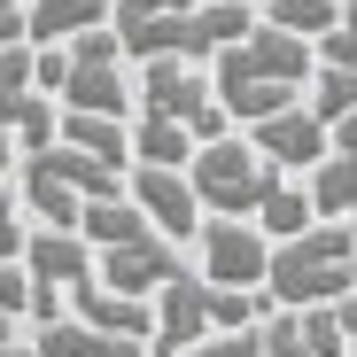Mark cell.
<instances>
[{"mask_svg":"<svg viewBox=\"0 0 357 357\" xmlns=\"http://www.w3.org/2000/svg\"><path fill=\"white\" fill-rule=\"evenodd\" d=\"M140 109H155V116H178L195 140H218V132H233V109L218 101V78L202 70V63H187V54H148L140 63Z\"/></svg>","mask_w":357,"mask_h":357,"instance_id":"52a82bcc","label":"cell"},{"mask_svg":"<svg viewBox=\"0 0 357 357\" xmlns=\"http://www.w3.org/2000/svg\"><path fill=\"white\" fill-rule=\"evenodd\" d=\"M319 210H311V187H295V178H280V187L264 195V210H257V225L272 233V241H287V233H303Z\"/></svg>","mask_w":357,"mask_h":357,"instance_id":"7402d4cb","label":"cell"},{"mask_svg":"<svg viewBox=\"0 0 357 357\" xmlns=\"http://www.w3.org/2000/svg\"><path fill=\"white\" fill-rule=\"evenodd\" d=\"M195 148H202V140L178 125V116H155V109L132 116V163H178V171H187Z\"/></svg>","mask_w":357,"mask_h":357,"instance_id":"d6986e66","label":"cell"},{"mask_svg":"<svg viewBox=\"0 0 357 357\" xmlns=\"http://www.w3.org/2000/svg\"><path fill=\"white\" fill-rule=\"evenodd\" d=\"M93 272H101L109 287L148 295V303H155V287L187 272V257H178V241L155 233V218H148V225H132V233H116V241H101V249H93Z\"/></svg>","mask_w":357,"mask_h":357,"instance_id":"9c48e42d","label":"cell"},{"mask_svg":"<svg viewBox=\"0 0 357 357\" xmlns=\"http://www.w3.org/2000/svg\"><path fill=\"white\" fill-rule=\"evenodd\" d=\"M125 195L155 218V233H171V241L178 249H187L195 241V233H202V195H195V178L187 171H178V163H132V178H125Z\"/></svg>","mask_w":357,"mask_h":357,"instance_id":"8fae6325","label":"cell"},{"mask_svg":"<svg viewBox=\"0 0 357 357\" xmlns=\"http://www.w3.org/2000/svg\"><path fill=\"white\" fill-rule=\"evenodd\" d=\"M70 303H78V319H86V326H101V334H140V342L155 334V303H148V295H125V287H109L101 272L70 287Z\"/></svg>","mask_w":357,"mask_h":357,"instance_id":"5bb4252c","label":"cell"},{"mask_svg":"<svg viewBox=\"0 0 357 357\" xmlns=\"http://www.w3.org/2000/svg\"><path fill=\"white\" fill-rule=\"evenodd\" d=\"M16 195H24V218L78 225V210L93 195H125V163H101V155H86L70 140H47V148H24Z\"/></svg>","mask_w":357,"mask_h":357,"instance_id":"5b68a950","label":"cell"},{"mask_svg":"<svg viewBox=\"0 0 357 357\" xmlns=\"http://www.w3.org/2000/svg\"><path fill=\"white\" fill-rule=\"evenodd\" d=\"M8 334H16V319H8V311H0V342H8Z\"/></svg>","mask_w":357,"mask_h":357,"instance_id":"83f0119b","label":"cell"},{"mask_svg":"<svg viewBox=\"0 0 357 357\" xmlns=\"http://www.w3.org/2000/svg\"><path fill=\"white\" fill-rule=\"evenodd\" d=\"M303 187H311V210L319 218H357V148H326L303 171Z\"/></svg>","mask_w":357,"mask_h":357,"instance_id":"e0dca14e","label":"cell"},{"mask_svg":"<svg viewBox=\"0 0 357 357\" xmlns=\"http://www.w3.org/2000/svg\"><path fill=\"white\" fill-rule=\"evenodd\" d=\"M24 24H31V47H54V39L109 24V0H24Z\"/></svg>","mask_w":357,"mask_h":357,"instance_id":"ac0fdd59","label":"cell"},{"mask_svg":"<svg viewBox=\"0 0 357 357\" xmlns=\"http://www.w3.org/2000/svg\"><path fill=\"white\" fill-rule=\"evenodd\" d=\"M39 357H148L140 334H101L86 319H39Z\"/></svg>","mask_w":357,"mask_h":357,"instance_id":"9a60e30c","label":"cell"},{"mask_svg":"<svg viewBox=\"0 0 357 357\" xmlns=\"http://www.w3.org/2000/svg\"><path fill=\"white\" fill-rule=\"evenodd\" d=\"M349 225H357V218H349Z\"/></svg>","mask_w":357,"mask_h":357,"instance_id":"f1b7e54d","label":"cell"},{"mask_svg":"<svg viewBox=\"0 0 357 357\" xmlns=\"http://www.w3.org/2000/svg\"><path fill=\"white\" fill-rule=\"evenodd\" d=\"M303 93H311V109L326 116V132H334V116H357V70H349V63H319Z\"/></svg>","mask_w":357,"mask_h":357,"instance_id":"44dd1931","label":"cell"},{"mask_svg":"<svg viewBox=\"0 0 357 357\" xmlns=\"http://www.w3.org/2000/svg\"><path fill=\"white\" fill-rule=\"evenodd\" d=\"M311 70H319V47L280 31V24H249L233 47L210 54V78H218V101L233 109V125H257V116L303 101Z\"/></svg>","mask_w":357,"mask_h":357,"instance_id":"6da1fadb","label":"cell"},{"mask_svg":"<svg viewBox=\"0 0 357 357\" xmlns=\"http://www.w3.org/2000/svg\"><path fill=\"white\" fill-rule=\"evenodd\" d=\"M54 140H70L101 163H125L132 171V116H101V109H63V125H54Z\"/></svg>","mask_w":357,"mask_h":357,"instance_id":"2e32d148","label":"cell"},{"mask_svg":"<svg viewBox=\"0 0 357 357\" xmlns=\"http://www.w3.org/2000/svg\"><path fill=\"white\" fill-rule=\"evenodd\" d=\"M16 155H24V140H16V132H0V178H8V163H16Z\"/></svg>","mask_w":357,"mask_h":357,"instance_id":"484cf974","label":"cell"},{"mask_svg":"<svg viewBox=\"0 0 357 357\" xmlns=\"http://www.w3.org/2000/svg\"><path fill=\"white\" fill-rule=\"evenodd\" d=\"M202 272L218 280V287H264V272H272V233L257 225V218H202Z\"/></svg>","mask_w":357,"mask_h":357,"instance_id":"30bf717a","label":"cell"},{"mask_svg":"<svg viewBox=\"0 0 357 357\" xmlns=\"http://www.w3.org/2000/svg\"><path fill=\"white\" fill-rule=\"evenodd\" d=\"M272 311L264 287H218L210 272H178L155 287V334H148V357H171L202 334H233V326H257Z\"/></svg>","mask_w":357,"mask_h":357,"instance_id":"277c9868","label":"cell"},{"mask_svg":"<svg viewBox=\"0 0 357 357\" xmlns=\"http://www.w3.org/2000/svg\"><path fill=\"white\" fill-rule=\"evenodd\" d=\"M24 264H31V280L70 295L78 280H93V241L78 225H39V233H24Z\"/></svg>","mask_w":357,"mask_h":357,"instance_id":"4fadbf2b","label":"cell"},{"mask_svg":"<svg viewBox=\"0 0 357 357\" xmlns=\"http://www.w3.org/2000/svg\"><path fill=\"white\" fill-rule=\"evenodd\" d=\"M63 47H70V78H63L54 101L63 109H101V116H132L140 86H132V54L116 39V24H93V31H78Z\"/></svg>","mask_w":357,"mask_h":357,"instance_id":"ba28073f","label":"cell"},{"mask_svg":"<svg viewBox=\"0 0 357 357\" xmlns=\"http://www.w3.org/2000/svg\"><path fill=\"white\" fill-rule=\"evenodd\" d=\"M109 24H116L132 63H148V54L210 63L218 47H233L257 24V8L249 0H109Z\"/></svg>","mask_w":357,"mask_h":357,"instance_id":"7a4b0ae2","label":"cell"},{"mask_svg":"<svg viewBox=\"0 0 357 357\" xmlns=\"http://www.w3.org/2000/svg\"><path fill=\"white\" fill-rule=\"evenodd\" d=\"M0 86H31V39H8V47H0Z\"/></svg>","mask_w":357,"mask_h":357,"instance_id":"cb8c5ba5","label":"cell"},{"mask_svg":"<svg viewBox=\"0 0 357 357\" xmlns=\"http://www.w3.org/2000/svg\"><path fill=\"white\" fill-rule=\"evenodd\" d=\"M257 334H264V349H257V357H311V342H303V319H295V311H280V303L257 319Z\"/></svg>","mask_w":357,"mask_h":357,"instance_id":"603a6c76","label":"cell"},{"mask_svg":"<svg viewBox=\"0 0 357 357\" xmlns=\"http://www.w3.org/2000/svg\"><path fill=\"white\" fill-rule=\"evenodd\" d=\"M334 319H342V342H349V357H357V287L334 295Z\"/></svg>","mask_w":357,"mask_h":357,"instance_id":"d4e9b609","label":"cell"},{"mask_svg":"<svg viewBox=\"0 0 357 357\" xmlns=\"http://www.w3.org/2000/svg\"><path fill=\"white\" fill-rule=\"evenodd\" d=\"M0 357H39V342H24V334H8V342H0Z\"/></svg>","mask_w":357,"mask_h":357,"instance_id":"4316f807","label":"cell"},{"mask_svg":"<svg viewBox=\"0 0 357 357\" xmlns=\"http://www.w3.org/2000/svg\"><path fill=\"white\" fill-rule=\"evenodd\" d=\"M187 178H195L202 210H218V218H257V210H264V195L280 187L287 171H280L257 140L218 132V140H202V148L187 155Z\"/></svg>","mask_w":357,"mask_h":357,"instance_id":"8992f818","label":"cell"},{"mask_svg":"<svg viewBox=\"0 0 357 357\" xmlns=\"http://www.w3.org/2000/svg\"><path fill=\"white\" fill-rule=\"evenodd\" d=\"M249 140L280 163V171H311L326 148H334V132H326V116L311 109V101H287V109H272V116H257L249 125Z\"/></svg>","mask_w":357,"mask_h":357,"instance_id":"7c38bea8","label":"cell"},{"mask_svg":"<svg viewBox=\"0 0 357 357\" xmlns=\"http://www.w3.org/2000/svg\"><path fill=\"white\" fill-rule=\"evenodd\" d=\"M264 24H280V31H295V39L319 47L342 24V0H264Z\"/></svg>","mask_w":357,"mask_h":357,"instance_id":"ffe728a7","label":"cell"},{"mask_svg":"<svg viewBox=\"0 0 357 357\" xmlns=\"http://www.w3.org/2000/svg\"><path fill=\"white\" fill-rule=\"evenodd\" d=\"M357 287V225L349 218H311L303 233L272 241V272L264 295L280 311H303V303H334V295Z\"/></svg>","mask_w":357,"mask_h":357,"instance_id":"3957f363","label":"cell"}]
</instances>
